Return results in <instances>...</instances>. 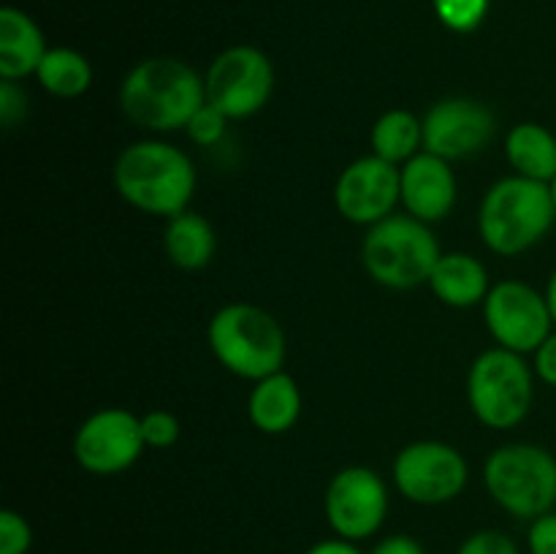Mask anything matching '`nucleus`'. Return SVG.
<instances>
[{
    "mask_svg": "<svg viewBox=\"0 0 556 554\" xmlns=\"http://www.w3.org/2000/svg\"><path fill=\"white\" fill-rule=\"evenodd\" d=\"M204 103V76L177 58L141 60L119 87V106L125 117L152 134L185 130Z\"/></svg>",
    "mask_w": 556,
    "mask_h": 554,
    "instance_id": "1",
    "label": "nucleus"
},
{
    "mask_svg": "<svg viewBox=\"0 0 556 554\" xmlns=\"http://www.w3.org/2000/svg\"><path fill=\"white\" fill-rule=\"evenodd\" d=\"M114 188L139 212L168 221L188 212L195 193V168L168 141H136L114 163Z\"/></svg>",
    "mask_w": 556,
    "mask_h": 554,
    "instance_id": "2",
    "label": "nucleus"
},
{
    "mask_svg": "<svg viewBox=\"0 0 556 554\" xmlns=\"http://www.w3.org/2000/svg\"><path fill=\"white\" fill-rule=\"evenodd\" d=\"M554 221L552 188L546 182L514 174L486 190L478 212V231L489 250L514 259L535 248L552 231Z\"/></svg>",
    "mask_w": 556,
    "mask_h": 554,
    "instance_id": "3",
    "label": "nucleus"
},
{
    "mask_svg": "<svg viewBox=\"0 0 556 554\" xmlns=\"http://www.w3.org/2000/svg\"><path fill=\"white\" fill-rule=\"evenodd\" d=\"M212 353L228 373L244 380H261L280 373L286 364V331L275 315L248 302L217 310L206 329Z\"/></svg>",
    "mask_w": 556,
    "mask_h": 554,
    "instance_id": "4",
    "label": "nucleus"
},
{
    "mask_svg": "<svg viewBox=\"0 0 556 554\" xmlns=\"http://www.w3.org/2000/svg\"><path fill=\"white\" fill-rule=\"evenodd\" d=\"M438 237L429 223L413 215H389L369 226L364 237L362 259L375 282L394 291H407L429 282L440 261Z\"/></svg>",
    "mask_w": 556,
    "mask_h": 554,
    "instance_id": "5",
    "label": "nucleus"
},
{
    "mask_svg": "<svg viewBox=\"0 0 556 554\" xmlns=\"http://www.w3.org/2000/svg\"><path fill=\"white\" fill-rule=\"evenodd\" d=\"M483 483L505 514L532 521L556 505V456L535 443H508L486 459Z\"/></svg>",
    "mask_w": 556,
    "mask_h": 554,
    "instance_id": "6",
    "label": "nucleus"
},
{
    "mask_svg": "<svg viewBox=\"0 0 556 554\" xmlns=\"http://www.w3.org/2000/svg\"><path fill=\"white\" fill-rule=\"evenodd\" d=\"M467 400L481 424L514 429L525 421L535 400V369L508 348L483 351L467 375Z\"/></svg>",
    "mask_w": 556,
    "mask_h": 554,
    "instance_id": "7",
    "label": "nucleus"
},
{
    "mask_svg": "<svg viewBox=\"0 0 556 554\" xmlns=\"http://www.w3.org/2000/svg\"><path fill=\"white\" fill-rule=\"evenodd\" d=\"M206 103L228 119L253 117L269 103L275 90V68L261 49L231 47L217 54L204 74Z\"/></svg>",
    "mask_w": 556,
    "mask_h": 554,
    "instance_id": "8",
    "label": "nucleus"
},
{
    "mask_svg": "<svg viewBox=\"0 0 556 554\" xmlns=\"http://www.w3.org/2000/svg\"><path fill=\"white\" fill-rule=\"evenodd\" d=\"M470 478L459 449L440 440H416L394 459V483L416 505H443L459 498Z\"/></svg>",
    "mask_w": 556,
    "mask_h": 554,
    "instance_id": "9",
    "label": "nucleus"
},
{
    "mask_svg": "<svg viewBox=\"0 0 556 554\" xmlns=\"http://www.w3.org/2000/svg\"><path fill=\"white\" fill-rule=\"evenodd\" d=\"M324 508L334 536L353 543L367 541L386 525L389 487L372 467H342L326 487Z\"/></svg>",
    "mask_w": 556,
    "mask_h": 554,
    "instance_id": "10",
    "label": "nucleus"
},
{
    "mask_svg": "<svg viewBox=\"0 0 556 554\" xmlns=\"http://www.w3.org/2000/svg\"><path fill=\"white\" fill-rule=\"evenodd\" d=\"M483 318L500 348L514 353H535L554 331L546 293L521 280H503L489 291Z\"/></svg>",
    "mask_w": 556,
    "mask_h": 554,
    "instance_id": "11",
    "label": "nucleus"
},
{
    "mask_svg": "<svg viewBox=\"0 0 556 554\" xmlns=\"http://www.w3.org/2000/svg\"><path fill=\"white\" fill-rule=\"evenodd\" d=\"M141 416L125 407H103L81 421L74 435V456L92 476H117L134 467L144 454Z\"/></svg>",
    "mask_w": 556,
    "mask_h": 554,
    "instance_id": "12",
    "label": "nucleus"
},
{
    "mask_svg": "<svg viewBox=\"0 0 556 554\" xmlns=\"http://www.w3.org/2000/svg\"><path fill=\"white\" fill-rule=\"evenodd\" d=\"M497 134V119L476 98H443L424 117V150L443 161L481 155Z\"/></svg>",
    "mask_w": 556,
    "mask_h": 554,
    "instance_id": "13",
    "label": "nucleus"
},
{
    "mask_svg": "<svg viewBox=\"0 0 556 554\" xmlns=\"http://www.w3.org/2000/svg\"><path fill=\"white\" fill-rule=\"evenodd\" d=\"M402 201V172L394 163L367 155L345 166L334 185V204L345 221L356 226H375L394 215Z\"/></svg>",
    "mask_w": 556,
    "mask_h": 554,
    "instance_id": "14",
    "label": "nucleus"
},
{
    "mask_svg": "<svg viewBox=\"0 0 556 554\" xmlns=\"http://www.w3.org/2000/svg\"><path fill=\"white\" fill-rule=\"evenodd\" d=\"M402 204L407 215L424 223H438L456 204V174L448 161L421 150L402 163Z\"/></svg>",
    "mask_w": 556,
    "mask_h": 554,
    "instance_id": "15",
    "label": "nucleus"
},
{
    "mask_svg": "<svg viewBox=\"0 0 556 554\" xmlns=\"http://www.w3.org/2000/svg\"><path fill=\"white\" fill-rule=\"evenodd\" d=\"M47 52V38L33 16L5 5L0 11V79L20 81L25 76H36Z\"/></svg>",
    "mask_w": 556,
    "mask_h": 554,
    "instance_id": "16",
    "label": "nucleus"
},
{
    "mask_svg": "<svg viewBox=\"0 0 556 554\" xmlns=\"http://www.w3.org/2000/svg\"><path fill=\"white\" fill-rule=\"evenodd\" d=\"M248 416L264 435H282L296 427L302 416V391L296 380L286 369L255 380L248 400Z\"/></svg>",
    "mask_w": 556,
    "mask_h": 554,
    "instance_id": "17",
    "label": "nucleus"
},
{
    "mask_svg": "<svg viewBox=\"0 0 556 554\" xmlns=\"http://www.w3.org/2000/svg\"><path fill=\"white\" fill-rule=\"evenodd\" d=\"M434 297L443 304L456 310L476 307L489 297L486 266L470 253H443L432 277H429Z\"/></svg>",
    "mask_w": 556,
    "mask_h": 554,
    "instance_id": "18",
    "label": "nucleus"
},
{
    "mask_svg": "<svg viewBox=\"0 0 556 554\" xmlns=\"http://www.w3.org/2000/svg\"><path fill=\"white\" fill-rule=\"evenodd\" d=\"M505 155L519 177L552 182L556 177V136L541 123H519L505 136Z\"/></svg>",
    "mask_w": 556,
    "mask_h": 554,
    "instance_id": "19",
    "label": "nucleus"
},
{
    "mask_svg": "<svg viewBox=\"0 0 556 554\" xmlns=\"http://www.w3.org/2000/svg\"><path fill=\"white\" fill-rule=\"evenodd\" d=\"M163 248H166L168 261L179 269H204L217 248L215 228L204 215L188 210L177 217H168Z\"/></svg>",
    "mask_w": 556,
    "mask_h": 554,
    "instance_id": "20",
    "label": "nucleus"
},
{
    "mask_svg": "<svg viewBox=\"0 0 556 554\" xmlns=\"http://www.w3.org/2000/svg\"><path fill=\"white\" fill-rule=\"evenodd\" d=\"M372 155L394 166L407 163L424 150V119H418L407 109H391L380 114L378 123L372 125Z\"/></svg>",
    "mask_w": 556,
    "mask_h": 554,
    "instance_id": "21",
    "label": "nucleus"
},
{
    "mask_svg": "<svg viewBox=\"0 0 556 554\" xmlns=\"http://www.w3.org/2000/svg\"><path fill=\"white\" fill-rule=\"evenodd\" d=\"M36 79L54 98H79L92 85V65L76 49L58 47L43 54Z\"/></svg>",
    "mask_w": 556,
    "mask_h": 554,
    "instance_id": "22",
    "label": "nucleus"
},
{
    "mask_svg": "<svg viewBox=\"0 0 556 554\" xmlns=\"http://www.w3.org/2000/svg\"><path fill=\"white\" fill-rule=\"evenodd\" d=\"M434 14L448 30L470 33L486 20L489 0H434Z\"/></svg>",
    "mask_w": 556,
    "mask_h": 554,
    "instance_id": "23",
    "label": "nucleus"
},
{
    "mask_svg": "<svg viewBox=\"0 0 556 554\" xmlns=\"http://www.w3.org/2000/svg\"><path fill=\"white\" fill-rule=\"evenodd\" d=\"M33 546V527L16 511H0V554H27Z\"/></svg>",
    "mask_w": 556,
    "mask_h": 554,
    "instance_id": "24",
    "label": "nucleus"
},
{
    "mask_svg": "<svg viewBox=\"0 0 556 554\" xmlns=\"http://www.w3.org/2000/svg\"><path fill=\"white\" fill-rule=\"evenodd\" d=\"M226 128H228L226 114H223L220 109L212 106V103H204V106L193 114V119H190L185 130H188L190 141H195L199 147H212L226 136Z\"/></svg>",
    "mask_w": 556,
    "mask_h": 554,
    "instance_id": "25",
    "label": "nucleus"
},
{
    "mask_svg": "<svg viewBox=\"0 0 556 554\" xmlns=\"http://www.w3.org/2000/svg\"><path fill=\"white\" fill-rule=\"evenodd\" d=\"M141 432L150 449H168L179 440V418L168 411H150L141 416Z\"/></svg>",
    "mask_w": 556,
    "mask_h": 554,
    "instance_id": "26",
    "label": "nucleus"
},
{
    "mask_svg": "<svg viewBox=\"0 0 556 554\" xmlns=\"http://www.w3.org/2000/svg\"><path fill=\"white\" fill-rule=\"evenodd\" d=\"M456 554H519V546L500 530H478L459 543Z\"/></svg>",
    "mask_w": 556,
    "mask_h": 554,
    "instance_id": "27",
    "label": "nucleus"
},
{
    "mask_svg": "<svg viewBox=\"0 0 556 554\" xmlns=\"http://www.w3.org/2000/svg\"><path fill=\"white\" fill-rule=\"evenodd\" d=\"M27 114V96L14 79L0 81V123L3 128H14Z\"/></svg>",
    "mask_w": 556,
    "mask_h": 554,
    "instance_id": "28",
    "label": "nucleus"
},
{
    "mask_svg": "<svg viewBox=\"0 0 556 554\" xmlns=\"http://www.w3.org/2000/svg\"><path fill=\"white\" fill-rule=\"evenodd\" d=\"M527 549L530 554H556V511H548L530 521Z\"/></svg>",
    "mask_w": 556,
    "mask_h": 554,
    "instance_id": "29",
    "label": "nucleus"
},
{
    "mask_svg": "<svg viewBox=\"0 0 556 554\" xmlns=\"http://www.w3.org/2000/svg\"><path fill=\"white\" fill-rule=\"evenodd\" d=\"M532 369H535V375L543 383L554 386L556 389V331H552V335L546 337V342L535 351V364H532Z\"/></svg>",
    "mask_w": 556,
    "mask_h": 554,
    "instance_id": "30",
    "label": "nucleus"
},
{
    "mask_svg": "<svg viewBox=\"0 0 556 554\" xmlns=\"http://www.w3.org/2000/svg\"><path fill=\"white\" fill-rule=\"evenodd\" d=\"M369 554H427V552H424L421 541H416L413 536H405V532H396V536L383 538V541H380Z\"/></svg>",
    "mask_w": 556,
    "mask_h": 554,
    "instance_id": "31",
    "label": "nucleus"
},
{
    "mask_svg": "<svg viewBox=\"0 0 556 554\" xmlns=\"http://www.w3.org/2000/svg\"><path fill=\"white\" fill-rule=\"evenodd\" d=\"M307 554H364V552L353 541H345V538L334 536V538H326V541H318L315 546H309Z\"/></svg>",
    "mask_w": 556,
    "mask_h": 554,
    "instance_id": "32",
    "label": "nucleus"
},
{
    "mask_svg": "<svg viewBox=\"0 0 556 554\" xmlns=\"http://www.w3.org/2000/svg\"><path fill=\"white\" fill-rule=\"evenodd\" d=\"M546 302H548V310H552V318H554V326H556V272L552 275V280H548Z\"/></svg>",
    "mask_w": 556,
    "mask_h": 554,
    "instance_id": "33",
    "label": "nucleus"
},
{
    "mask_svg": "<svg viewBox=\"0 0 556 554\" xmlns=\"http://www.w3.org/2000/svg\"><path fill=\"white\" fill-rule=\"evenodd\" d=\"M548 188H552V199H554V206H556V177L548 182Z\"/></svg>",
    "mask_w": 556,
    "mask_h": 554,
    "instance_id": "34",
    "label": "nucleus"
}]
</instances>
